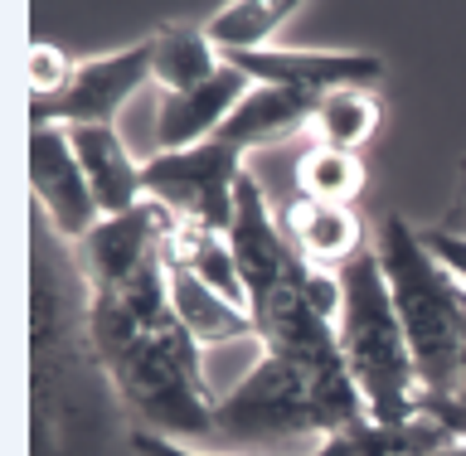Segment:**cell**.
Wrapping results in <instances>:
<instances>
[{
	"instance_id": "obj_1",
	"label": "cell",
	"mask_w": 466,
	"mask_h": 456,
	"mask_svg": "<svg viewBox=\"0 0 466 456\" xmlns=\"http://www.w3.org/2000/svg\"><path fill=\"white\" fill-rule=\"evenodd\" d=\"M87 335L112 393L131 408V428L185 447H214L218 399L204 384V350L175 320L166 258L122 287H93Z\"/></svg>"
},
{
	"instance_id": "obj_2",
	"label": "cell",
	"mask_w": 466,
	"mask_h": 456,
	"mask_svg": "<svg viewBox=\"0 0 466 456\" xmlns=\"http://www.w3.org/2000/svg\"><path fill=\"white\" fill-rule=\"evenodd\" d=\"M35 238H29V408L35 428L29 447L35 456H102V370L93 335H87V272L78 262V248L64 243L35 209Z\"/></svg>"
},
{
	"instance_id": "obj_3",
	"label": "cell",
	"mask_w": 466,
	"mask_h": 456,
	"mask_svg": "<svg viewBox=\"0 0 466 456\" xmlns=\"http://www.w3.org/2000/svg\"><path fill=\"white\" fill-rule=\"evenodd\" d=\"M370 248L384 268L393 311L403 320L408 350L418 364L422 399H447L457 389L461 360V326H466V287L451 277L418 228H408L403 214H379Z\"/></svg>"
},
{
	"instance_id": "obj_4",
	"label": "cell",
	"mask_w": 466,
	"mask_h": 456,
	"mask_svg": "<svg viewBox=\"0 0 466 456\" xmlns=\"http://www.w3.org/2000/svg\"><path fill=\"white\" fill-rule=\"evenodd\" d=\"M335 335H340L345 370L355 379L370 418L379 422L422 418L418 364H413V350H408L403 320L393 311L384 268H379L370 243L340 268V320H335Z\"/></svg>"
},
{
	"instance_id": "obj_5",
	"label": "cell",
	"mask_w": 466,
	"mask_h": 456,
	"mask_svg": "<svg viewBox=\"0 0 466 456\" xmlns=\"http://www.w3.org/2000/svg\"><path fill=\"white\" fill-rule=\"evenodd\" d=\"M330 432H340V422L330 418L316 384L262 345L253 370L218 399L214 413V451L277 456V447H301L311 456L316 442H326Z\"/></svg>"
},
{
	"instance_id": "obj_6",
	"label": "cell",
	"mask_w": 466,
	"mask_h": 456,
	"mask_svg": "<svg viewBox=\"0 0 466 456\" xmlns=\"http://www.w3.org/2000/svg\"><path fill=\"white\" fill-rule=\"evenodd\" d=\"M243 170L248 166L238 146L204 141V146H189V151H156L146 160L141 180H146V199L166 204L180 224L228 233Z\"/></svg>"
},
{
	"instance_id": "obj_7",
	"label": "cell",
	"mask_w": 466,
	"mask_h": 456,
	"mask_svg": "<svg viewBox=\"0 0 466 456\" xmlns=\"http://www.w3.org/2000/svg\"><path fill=\"white\" fill-rule=\"evenodd\" d=\"M151 83V39L78 58L73 83L54 102H29V127H112V117Z\"/></svg>"
},
{
	"instance_id": "obj_8",
	"label": "cell",
	"mask_w": 466,
	"mask_h": 456,
	"mask_svg": "<svg viewBox=\"0 0 466 456\" xmlns=\"http://www.w3.org/2000/svg\"><path fill=\"white\" fill-rule=\"evenodd\" d=\"M228 248H233V262H238L253 306L268 301L272 291H282V287H297L301 277L311 272V262L297 253V243L287 238V228L272 218L268 195H262V185L253 180V170H243L238 195H233Z\"/></svg>"
},
{
	"instance_id": "obj_9",
	"label": "cell",
	"mask_w": 466,
	"mask_h": 456,
	"mask_svg": "<svg viewBox=\"0 0 466 456\" xmlns=\"http://www.w3.org/2000/svg\"><path fill=\"white\" fill-rule=\"evenodd\" d=\"M29 195H35L44 224L73 248L102 224L93 185L73 156L68 127H29Z\"/></svg>"
},
{
	"instance_id": "obj_10",
	"label": "cell",
	"mask_w": 466,
	"mask_h": 456,
	"mask_svg": "<svg viewBox=\"0 0 466 456\" xmlns=\"http://www.w3.org/2000/svg\"><path fill=\"white\" fill-rule=\"evenodd\" d=\"M228 68H238L248 83L268 87H291L306 97L345 93V87H364L374 93L389 78V64L370 49H262V54H228Z\"/></svg>"
},
{
	"instance_id": "obj_11",
	"label": "cell",
	"mask_w": 466,
	"mask_h": 456,
	"mask_svg": "<svg viewBox=\"0 0 466 456\" xmlns=\"http://www.w3.org/2000/svg\"><path fill=\"white\" fill-rule=\"evenodd\" d=\"M175 224L180 218L156 199H141L137 209L102 218L78 243V262L87 272V287H122L131 277H141L151 262L166 258V238Z\"/></svg>"
},
{
	"instance_id": "obj_12",
	"label": "cell",
	"mask_w": 466,
	"mask_h": 456,
	"mask_svg": "<svg viewBox=\"0 0 466 456\" xmlns=\"http://www.w3.org/2000/svg\"><path fill=\"white\" fill-rule=\"evenodd\" d=\"M248 83L238 68H218L209 83L189 87V93H160L156 102V151H189V146L214 141L233 107L243 102Z\"/></svg>"
},
{
	"instance_id": "obj_13",
	"label": "cell",
	"mask_w": 466,
	"mask_h": 456,
	"mask_svg": "<svg viewBox=\"0 0 466 456\" xmlns=\"http://www.w3.org/2000/svg\"><path fill=\"white\" fill-rule=\"evenodd\" d=\"M68 137H73V156H78L87 185H93V199H97L102 218L137 209L146 199V180H141L146 166L131 156L122 131L116 127H73Z\"/></svg>"
},
{
	"instance_id": "obj_14",
	"label": "cell",
	"mask_w": 466,
	"mask_h": 456,
	"mask_svg": "<svg viewBox=\"0 0 466 456\" xmlns=\"http://www.w3.org/2000/svg\"><path fill=\"white\" fill-rule=\"evenodd\" d=\"M282 228H287V238L297 243V253L311 262V268H326V272H340L345 262L370 243L355 209H345V204H316V199H301V195L287 199Z\"/></svg>"
},
{
	"instance_id": "obj_15",
	"label": "cell",
	"mask_w": 466,
	"mask_h": 456,
	"mask_svg": "<svg viewBox=\"0 0 466 456\" xmlns=\"http://www.w3.org/2000/svg\"><path fill=\"white\" fill-rule=\"evenodd\" d=\"M166 277H170L175 320H180L185 335H189L199 350L258 340V320H253V311H248V306H233L228 297H218L214 287H204L195 272L175 268V262H166Z\"/></svg>"
},
{
	"instance_id": "obj_16",
	"label": "cell",
	"mask_w": 466,
	"mask_h": 456,
	"mask_svg": "<svg viewBox=\"0 0 466 456\" xmlns=\"http://www.w3.org/2000/svg\"><path fill=\"white\" fill-rule=\"evenodd\" d=\"M457 442L432 413L408 418V422H379V418H360L350 428L330 432L326 442H316L311 456H428L437 447Z\"/></svg>"
},
{
	"instance_id": "obj_17",
	"label": "cell",
	"mask_w": 466,
	"mask_h": 456,
	"mask_svg": "<svg viewBox=\"0 0 466 456\" xmlns=\"http://www.w3.org/2000/svg\"><path fill=\"white\" fill-rule=\"evenodd\" d=\"M311 117H316V97L291 93V87L253 83L214 141H228V146H238V151H253V146H262V141H277V137H287V131L306 127Z\"/></svg>"
},
{
	"instance_id": "obj_18",
	"label": "cell",
	"mask_w": 466,
	"mask_h": 456,
	"mask_svg": "<svg viewBox=\"0 0 466 456\" xmlns=\"http://www.w3.org/2000/svg\"><path fill=\"white\" fill-rule=\"evenodd\" d=\"M166 262L195 272L204 287L218 291V297H228L233 306H248V311H253V301H248V282H243L238 262H233L228 233L195 228V224H175L170 238H166Z\"/></svg>"
},
{
	"instance_id": "obj_19",
	"label": "cell",
	"mask_w": 466,
	"mask_h": 456,
	"mask_svg": "<svg viewBox=\"0 0 466 456\" xmlns=\"http://www.w3.org/2000/svg\"><path fill=\"white\" fill-rule=\"evenodd\" d=\"M224 68V54L209 44L204 25H170L151 35V83L160 93H189Z\"/></svg>"
},
{
	"instance_id": "obj_20",
	"label": "cell",
	"mask_w": 466,
	"mask_h": 456,
	"mask_svg": "<svg viewBox=\"0 0 466 456\" xmlns=\"http://www.w3.org/2000/svg\"><path fill=\"white\" fill-rule=\"evenodd\" d=\"M297 0H233V5H218L209 20H204V35L218 54H262L277 49V35L282 25L297 15Z\"/></svg>"
},
{
	"instance_id": "obj_21",
	"label": "cell",
	"mask_w": 466,
	"mask_h": 456,
	"mask_svg": "<svg viewBox=\"0 0 466 456\" xmlns=\"http://www.w3.org/2000/svg\"><path fill=\"white\" fill-rule=\"evenodd\" d=\"M379 97L364 93V87H345V93H326L316 102L311 131L316 146H330V151H350L360 156V146L379 131Z\"/></svg>"
},
{
	"instance_id": "obj_22",
	"label": "cell",
	"mask_w": 466,
	"mask_h": 456,
	"mask_svg": "<svg viewBox=\"0 0 466 456\" xmlns=\"http://www.w3.org/2000/svg\"><path fill=\"white\" fill-rule=\"evenodd\" d=\"M297 195L316 204H355L364 195V160L330 146H306L297 160Z\"/></svg>"
},
{
	"instance_id": "obj_23",
	"label": "cell",
	"mask_w": 466,
	"mask_h": 456,
	"mask_svg": "<svg viewBox=\"0 0 466 456\" xmlns=\"http://www.w3.org/2000/svg\"><path fill=\"white\" fill-rule=\"evenodd\" d=\"M78 73V58H68L58 44L49 39H29L25 54V83H29V102H54Z\"/></svg>"
},
{
	"instance_id": "obj_24",
	"label": "cell",
	"mask_w": 466,
	"mask_h": 456,
	"mask_svg": "<svg viewBox=\"0 0 466 456\" xmlns=\"http://www.w3.org/2000/svg\"><path fill=\"white\" fill-rule=\"evenodd\" d=\"M432 228L451 233V238H466V156H461V166H457V189H451L447 209H442V218H437Z\"/></svg>"
},
{
	"instance_id": "obj_25",
	"label": "cell",
	"mask_w": 466,
	"mask_h": 456,
	"mask_svg": "<svg viewBox=\"0 0 466 456\" xmlns=\"http://www.w3.org/2000/svg\"><path fill=\"white\" fill-rule=\"evenodd\" d=\"M422 413H432L457 442H466V403L461 399H422Z\"/></svg>"
},
{
	"instance_id": "obj_26",
	"label": "cell",
	"mask_w": 466,
	"mask_h": 456,
	"mask_svg": "<svg viewBox=\"0 0 466 456\" xmlns=\"http://www.w3.org/2000/svg\"><path fill=\"white\" fill-rule=\"evenodd\" d=\"M447 399H461V403H466V326H461V360H457V389H451Z\"/></svg>"
},
{
	"instance_id": "obj_27",
	"label": "cell",
	"mask_w": 466,
	"mask_h": 456,
	"mask_svg": "<svg viewBox=\"0 0 466 456\" xmlns=\"http://www.w3.org/2000/svg\"><path fill=\"white\" fill-rule=\"evenodd\" d=\"M428 456H466V442H447V447H437V451H428Z\"/></svg>"
}]
</instances>
